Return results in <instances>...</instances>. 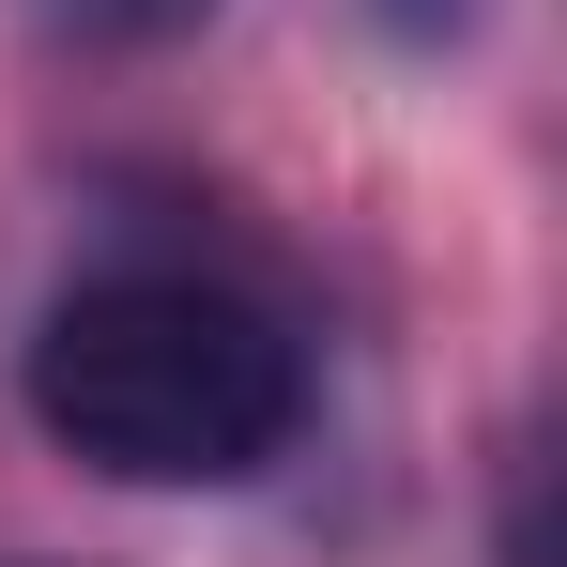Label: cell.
Wrapping results in <instances>:
<instances>
[{"label": "cell", "mask_w": 567, "mask_h": 567, "mask_svg": "<svg viewBox=\"0 0 567 567\" xmlns=\"http://www.w3.org/2000/svg\"><path fill=\"white\" fill-rule=\"evenodd\" d=\"M16 383H31V430L123 491H246L307 430V338L261 291L185 277V261L78 277L31 322Z\"/></svg>", "instance_id": "obj_1"}, {"label": "cell", "mask_w": 567, "mask_h": 567, "mask_svg": "<svg viewBox=\"0 0 567 567\" xmlns=\"http://www.w3.org/2000/svg\"><path fill=\"white\" fill-rule=\"evenodd\" d=\"M62 16H93V31H185V16H215V0H62Z\"/></svg>", "instance_id": "obj_2"}]
</instances>
